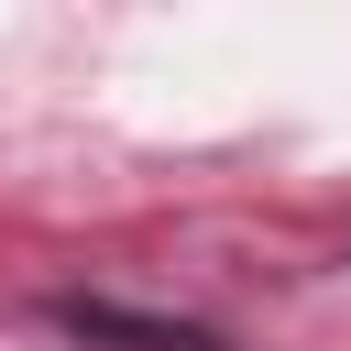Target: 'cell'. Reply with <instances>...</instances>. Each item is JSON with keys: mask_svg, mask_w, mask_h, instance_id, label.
Segmentation results:
<instances>
[{"mask_svg": "<svg viewBox=\"0 0 351 351\" xmlns=\"http://www.w3.org/2000/svg\"><path fill=\"white\" fill-rule=\"evenodd\" d=\"M44 318H55L66 340H99V351H230L219 329H197V318H143V307H121V296H44Z\"/></svg>", "mask_w": 351, "mask_h": 351, "instance_id": "cell-1", "label": "cell"}]
</instances>
